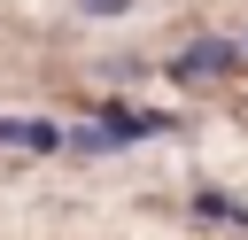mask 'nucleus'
Here are the masks:
<instances>
[{
	"label": "nucleus",
	"instance_id": "f257e3e1",
	"mask_svg": "<svg viewBox=\"0 0 248 240\" xmlns=\"http://www.w3.org/2000/svg\"><path fill=\"white\" fill-rule=\"evenodd\" d=\"M240 70V46L232 39H194L186 54H170V77L178 85H202V77H232Z\"/></svg>",
	"mask_w": 248,
	"mask_h": 240
},
{
	"label": "nucleus",
	"instance_id": "f03ea898",
	"mask_svg": "<svg viewBox=\"0 0 248 240\" xmlns=\"http://www.w3.org/2000/svg\"><path fill=\"white\" fill-rule=\"evenodd\" d=\"M93 116H101V139H147V132H170V116H155V108H124V101H101Z\"/></svg>",
	"mask_w": 248,
	"mask_h": 240
},
{
	"label": "nucleus",
	"instance_id": "7ed1b4c3",
	"mask_svg": "<svg viewBox=\"0 0 248 240\" xmlns=\"http://www.w3.org/2000/svg\"><path fill=\"white\" fill-rule=\"evenodd\" d=\"M0 139H8V147H31V155H54V147H62L54 124H23V116H0Z\"/></svg>",
	"mask_w": 248,
	"mask_h": 240
},
{
	"label": "nucleus",
	"instance_id": "20e7f679",
	"mask_svg": "<svg viewBox=\"0 0 248 240\" xmlns=\"http://www.w3.org/2000/svg\"><path fill=\"white\" fill-rule=\"evenodd\" d=\"M78 8H85V15H124L132 0H78Z\"/></svg>",
	"mask_w": 248,
	"mask_h": 240
},
{
	"label": "nucleus",
	"instance_id": "39448f33",
	"mask_svg": "<svg viewBox=\"0 0 248 240\" xmlns=\"http://www.w3.org/2000/svg\"><path fill=\"white\" fill-rule=\"evenodd\" d=\"M240 54H248V39H240Z\"/></svg>",
	"mask_w": 248,
	"mask_h": 240
}]
</instances>
